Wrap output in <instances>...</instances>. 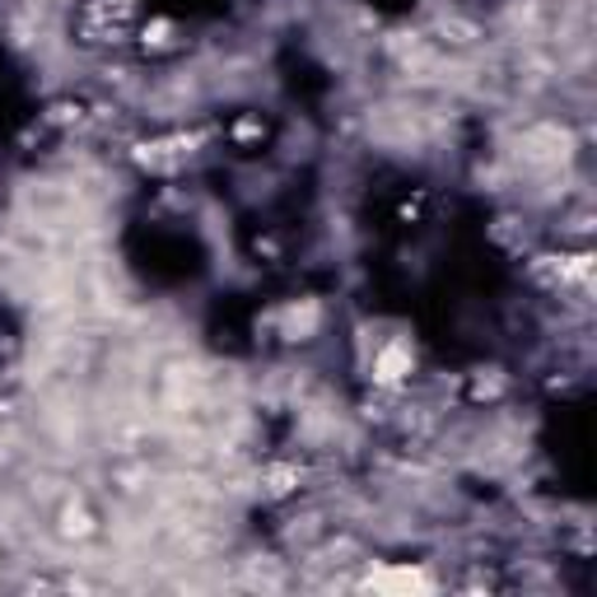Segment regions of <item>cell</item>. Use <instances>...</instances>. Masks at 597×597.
<instances>
[{"label": "cell", "mask_w": 597, "mask_h": 597, "mask_svg": "<svg viewBox=\"0 0 597 597\" xmlns=\"http://www.w3.org/2000/svg\"><path fill=\"white\" fill-rule=\"evenodd\" d=\"M569 132H561V126H537V132H527L523 136V159L532 164V168H561L565 159H569Z\"/></svg>", "instance_id": "1"}, {"label": "cell", "mask_w": 597, "mask_h": 597, "mask_svg": "<svg viewBox=\"0 0 597 597\" xmlns=\"http://www.w3.org/2000/svg\"><path fill=\"white\" fill-rule=\"evenodd\" d=\"M401 374H411V346L407 341H392V346H383L378 365H374V378L378 383H397Z\"/></svg>", "instance_id": "2"}, {"label": "cell", "mask_w": 597, "mask_h": 597, "mask_svg": "<svg viewBox=\"0 0 597 597\" xmlns=\"http://www.w3.org/2000/svg\"><path fill=\"white\" fill-rule=\"evenodd\" d=\"M313 323H317V308H313V304H304V308H290V317H285V332L298 341V336H308V332H313Z\"/></svg>", "instance_id": "4"}, {"label": "cell", "mask_w": 597, "mask_h": 597, "mask_svg": "<svg viewBox=\"0 0 597 597\" xmlns=\"http://www.w3.org/2000/svg\"><path fill=\"white\" fill-rule=\"evenodd\" d=\"M374 584L378 588H401V593H425L430 588V579H425L420 569H388V574H378Z\"/></svg>", "instance_id": "3"}]
</instances>
